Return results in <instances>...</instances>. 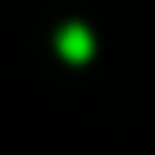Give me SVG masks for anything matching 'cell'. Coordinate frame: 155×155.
Segmentation results:
<instances>
[{"mask_svg":"<svg viewBox=\"0 0 155 155\" xmlns=\"http://www.w3.org/2000/svg\"><path fill=\"white\" fill-rule=\"evenodd\" d=\"M58 48H63L68 58H87V53H92V34H87L82 24H63V29H58Z\"/></svg>","mask_w":155,"mask_h":155,"instance_id":"cell-1","label":"cell"}]
</instances>
